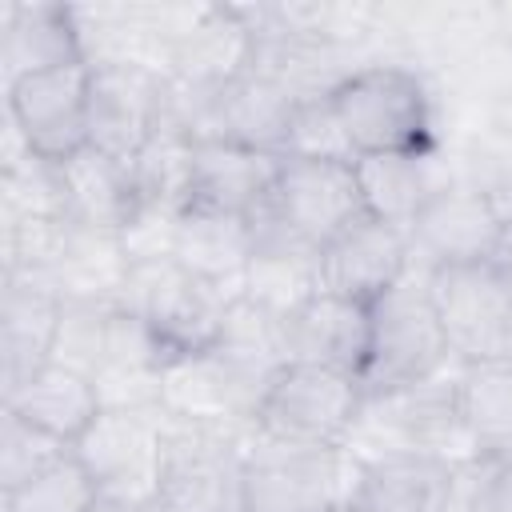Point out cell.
I'll list each match as a JSON object with an SVG mask.
<instances>
[{
  "label": "cell",
  "mask_w": 512,
  "mask_h": 512,
  "mask_svg": "<svg viewBox=\"0 0 512 512\" xmlns=\"http://www.w3.org/2000/svg\"><path fill=\"white\" fill-rule=\"evenodd\" d=\"M496 472H492V508L496 512H512V456H492Z\"/></svg>",
  "instance_id": "38"
},
{
  "label": "cell",
  "mask_w": 512,
  "mask_h": 512,
  "mask_svg": "<svg viewBox=\"0 0 512 512\" xmlns=\"http://www.w3.org/2000/svg\"><path fill=\"white\" fill-rule=\"evenodd\" d=\"M60 296L36 276H0V392L52 360Z\"/></svg>",
  "instance_id": "22"
},
{
  "label": "cell",
  "mask_w": 512,
  "mask_h": 512,
  "mask_svg": "<svg viewBox=\"0 0 512 512\" xmlns=\"http://www.w3.org/2000/svg\"><path fill=\"white\" fill-rule=\"evenodd\" d=\"M88 512H140L136 504H128V500H116V496H104V492H96V500H92V508Z\"/></svg>",
  "instance_id": "40"
},
{
  "label": "cell",
  "mask_w": 512,
  "mask_h": 512,
  "mask_svg": "<svg viewBox=\"0 0 512 512\" xmlns=\"http://www.w3.org/2000/svg\"><path fill=\"white\" fill-rule=\"evenodd\" d=\"M332 104L360 156L428 152L440 148L436 100L424 72L408 64H364L336 92Z\"/></svg>",
  "instance_id": "2"
},
{
  "label": "cell",
  "mask_w": 512,
  "mask_h": 512,
  "mask_svg": "<svg viewBox=\"0 0 512 512\" xmlns=\"http://www.w3.org/2000/svg\"><path fill=\"white\" fill-rule=\"evenodd\" d=\"M96 500V484L84 472V464L68 452L40 476H32L24 488L4 496V512H88Z\"/></svg>",
  "instance_id": "34"
},
{
  "label": "cell",
  "mask_w": 512,
  "mask_h": 512,
  "mask_svg": "<svg viewBox=\"0 0 512 512\" xmlns=\"http://www.w3.org/2000/svg\"><path fill=\"white\" fill-rule=\"evenodd\" d=\"M164 72L144 64H96L88 80V144L132 164L160 124Z\"/></svg>",
  "instance_id": "12"
},
{
  "label": "cell",
  "mask_w": 512,
  "mask_h": 512,
  "mask_svg": "<svg viewBox=\"0 0 512 512\" xmlns=\"http://www.w3.org/2000/svg\"><path fill=\"white\" fill-rule=\"evenodd\" d=\"M280 320H284L288 364H316V368L348 372L356 380L364 376L368 336H372L368 304L320 288Z\"/></svg>",
  "instance_id": "18"
},
{
  "label": "cell",
  "mask_w": 512,
  "mask_h": 512,
  "mask_svg": "<svg viewBox=\"0 0 512 512\" xmlns=\"http://www.w3.org/2000/svg\"><path fill=\"white\" fill-rule=\"evenodd\" d=\"M248 256H252V216L184 208L180 228H176V248H172L176 264L224 288L228 296H244Z\"/></svg>",
  "instance_id": "26"
},
{
  "label": "cell",
  "mask_w": 512,
  "mask_h": 512,
  "mask_svg": "<svg viewBox=\"0 0 512 512\" xmlns=\"http://www.w3.org/2000/svg\"><path fill=\"white\" fill-rule=\"evenodd\" d=\"M452 484V464L436 456H380L360 468L352 496L356 512H440Z\"/></svg>",
  "instance_id": "28"
},
{
  "label": "cell",
  "mask_w": 512,
  "mask_h": 512,
  "mask_svg": "<svg viewBox=\"0 0 512 512\" xmlns=\"http://www.w3.org/2000/svg\"><path fill=\"white\" fill-rule=\"evenodd\" d=\"M368 320H372V336H368V364L360 376L364 392H396L432 380L456 364L432 308L424 264L412 260V268L384 296L368 304Z\"/></svg>",
  "instance_id": "3"
},
{
  "label": "cell",
  "mask_w": 512,
  "mask_h": 512,
  "mask_svg": "<svg viewBox=\"0 0 512 512\" xmlns=\"http://www.w3.org/2000/svg\"><path fill=\"white\" fill-rule=\"evenodd\" d=\"M428 292L456 364L512 356V280L492 260L428 268Z\"/></svg>",
  "instance_id": "7"
},
{
  "label": "cell",
  "mask_w": 512,
  "mask_h": 512,
  "mask_svg": "<svg viewBox=\"0 0 512 512\" xmlns=\"http://www.w3.org/2000/svg\"><path fill=\"white\" fill-rule=\"evenodd\" d=\"M252 48L256 36L240 4H188V16L168 44L164 76L192 88H216L252 68Z\"/></svg>",
  "instance_id": "15"
},
{
  "label": "cell",
  "mask_w": 512,
  "mask_h": 512,
  "mask_svg": "<svg viewBox=\"0 0 512 512\" xmlns=\"http://www.w3.org/2000/svg\"><path fill=\"white\" fill-rule=\"evenodd\" d=\"M408 268H412L408 232L372 212L352 220L336 240L320 248L324 292H336L360 304H372L376 296H384Z\"/></svg>",
  "instance_id": "16"
},
{
  "label": "cell",
  "mask_w": 512,
  "mask_h": 512,
  "mask_svg": "<svg viewBox=\"0 0 512 512\" xmlns=\"http://www.w3.org/2000/svg\"><path fill=\"white\" fill-rule=\"evenodd\" d=\"M360 468L348 448L256 436L248 444V512H336L352 504Z\"/></svg>",
  "instance_id": "4"
},
{
  "label": "cell",
  "mask_w": 512,
  "mask_h": 512,
  "mask_svg": "<svg viewBox=\"0 0 512 512\" xmlns=\"http://www.w3.org/2000/svg\"><path fill=\"white\" fill-rule=\"evenodd\" d=\"M68 452H72L68 444L52 440L48 432L32 428L28 420H20L12 412H0V488H4V496L24 488L32 476L52 468Z\"/></svg>",
  "instance_id": "35"
},
{
  "label": "cell",
  "mask_w": 512,
  "mask_h": 512,
  "mask_svg": "<svg viewBox=\"0 0 512 512\" xmlns=\"http://www.w3.org/2000/svg\"><path fill=\"white\" fill-rule=\"evenodd\" d=\"M336 512H356V508H352V504H344V508H336Z\"/></svg>",
  "instance_id": "42"
},
{
  "label": "cell",
  "mask_w": 512,
  "mask_h": 512,
  "mask_svg": "<svg viewBox=\"0 0 512 512\" xmlns=\"http://www.w3.org/2000/svg\"><path fill=\"white\" fill-rule=\"evenodd\" d=\"M492 472H496L492 456H476V460L456 464L440 512H496L492 508Z\"/></svg>",
  "instance_id": "36"
},
{
  "label": "cell",
  "mask_w": 512,
  "mask_h": 512,
  "mask_svg": "<svg viewBox=\"0 0 512 512\" xmlns=\"http://www.w3.org/2000/svg\"><path fill=\"white\" fill-rule=\"evenodd\" d=\"M504 220L460 172L420 208L408 228L412 260L424 268H456V264H488L496 256Z\"/></svg>",
  "instance_id": "11"
},
{
  "label": "cell",
  "mask_w": 512,
  "mask_h": 512,
  "mask_svg": "<svg viewBox=\"0 0 512 512\" xmlns=\"http://www.w3.org/2000/svg\"><path fill=\"white\" fill-rule=\"evenodd\" d=\"M132 276V256L120 232L64 224V240L48 268V284L60 300H92V304H120Z\"/></svg>",
  "instance_id": "24"
},
{
  "label": "cell",
  "mask_w": 512,
  "mask_h": 512,
  "mask_svg": "<svg viewBox=\"0 0 512 512\" xmlns=\"http://www.w3.org/2000/svg\"><path fill=\"white\" fill-rule=\"evenodd\" d=\"M100 392L96 380L84 372H72L64 364H44L32 376H24L16 388L4 392V412L28 420L32 428L48 432L60 444H76L88 424L100 416Z\"/></svg>",
  "instance_id": "23"
},
{
  "label": "cell",
  "mask_w": 512,
  "mask_h": 512,
  "mask_svg": "<svg viewBox=\"0 0 512 512\" xmlns=\"http://www.w3.org/2000/svg\"><path fill=\"white\" fill-rule=\"evenodd\" d=\"M192 148H196V140L184 128L160 120L156 132L148 136V144L128 164L132 184H136V204L184 212L188 192H192Z\"/></svg>",
  "instance_id": "30"
},
{
  "label": "cell",
  "mask_w": 512,
  "mask_h": 512,
  "mask_svg": "<svg viewBox=\"0 0 512 512\" xmlns=\"http://www.w3.org/2000/svg\"><path fill=\"white\" fill-rule=\"evenodd\" d=\"M452 152H456V172L476 192H484V200L508 224L512 220V136L480 128L468 140H460Z\"/></svg>",
  "instance_id": "32"
},
{
  "label": "cell",
  "mask_w": 512,
  "mask_h": 512,
  "mask_svg": "<svg viewBox=\"0 0 512 512\" xmlns=\"http://www.w3.org/2000/svg\"><path fill=\"white\" fill-rule=\"evenodd\" d=\"M324 288L320 280V248L292 232L272 204L252 216V256L244 268V296L276 316L296 312L308 296Z\"/></svg>",
  "instance_id": "17"
},
{
  "label": "cell",
  "mask_w": 512,
  "mask_h": 512,
  "mask_svg": "<svg viewBox=\"0 0 512 512\" xmlns=\"http://www.w3.org/2000/svg\"><path fill=\"white\" fill-rule=\"evenodd\" d=\"M268 204L292 232H300L316 248H324L352 220L364 216L356 164H336V160L280 156V176Z\"/></svg>",
  "instance_id": "13"
},
{
  "label": "cell",
  "mask_w": 512,
  "mask_h": 512,
  "mask_svg": "<svg viewBox=\"0 0 512 512\" xmlns=\"http://www.w3.org/2000/svg\"><path fill=\"white\" fill-rule=\"evenodd\" d=\"M456 396L480 456H508L512 452V356L488 360V364H460Z\"/></svg>",
  "instance_id": "29"
},
{
  "label": "cell",
  "mask_w": 512,
  "mask_h": 512,
  "mask_svg": "<svg viewBox=\"0 0 512 512\" xmlns=\"http://www.w3.org/2000/svg\"><path fill=\"white\" fill-rule=\"evenodd\" d=\"M484 128L500 132V136H512V84L500 88L488 104H484Z\"/></svg>",
  "instance_id": "37"
},
{
  "label": "cell",
  "mask_w": 512,
  "mask_h": 512,
  "mask_svg": "<svg viewBox=\"0 0 512 512\" xmlns=\"http://www.w3.org/2000/svg\"><path fill=\"white\" fill-rule=\"evenodd\" d=\"M120 304H92V300H60V324H56V344H52V364H64L72 372H84L96 380L104 352H108V332H112V312Z\"/></svg>",
  "instance_id": "31"
},
{
  "label": "cell",
  "mask_w": 512,
  "mask_h": 512,
  "mask_svg": "<svg viewBox=\"0 0 512 512\" xmlns=\"http://www.w3.org/2000/svg\"><path fill=\"white\" fill-rule=\"evenodd\" d=\"M276 176H280V156L272 152L232 144V140H196L188 208L256 216L272 200Z\"/></svg>",
  "instance_id": "19"
},
{
  "label": "cell",
  "mask_w": 512,
  "mask_h": 512,
  "mask_svg": "<svg viewBox=\"0 0 512 512\" xmlns=\"http://www.w3.org/2000/svg\"><path fill=\"white\" fill-rule=\"evenodd\" d=\"M212 424L164 416V480L160 496L184 512H248V444Z\"/></svg>",
  "instance_id": "5"
},
{
  "label": "cell",
  "mask_w": 512,
  "mask_h": 512,
  "mask_svg": "<svg viewBox=\"0 0 512 512\" xmlns=\"http://www.w3.org/2000/svg\"><path fill=\"white\" fill-rule=\"evenodd\" d=\"M492 264L512 280V220L504 224V232H500V244H496V256H492Z\"/></svg>",
  "instance_id": "39"
},
{
  "label": "cell",
  "mask_w": 512,
  "mask_h": 512,
  "mask_svg": "<svg viewBox=\"0 0 512 512\" xmlns=\"http://www.w3.org/2000/svg\"><path fill=\"white\" fill-rule=\"evenodd\" d=\"M232 300L236 296L200 280L184 264L152 260V264H132L120 304L148 324V332L160 340V348L168 356H176V352L212 348Z\"/></svg>",
  "instance_id": "8"
},
{
  "label": "cell",
  "mask_w": 512,
  "mask_h": 512,
  "mask_svg": "<svg viewBox=\"0 0 512 512\" xmlns=\"http://www.w3.org/2000/svg\"><path fill=\"white\" fill-rule=\"evenodd\" d=\"M256 400L228 372V364L204 352H176L160 368V412L184 424H212L240 436H256Z\"/></svg>",
  "instance_id": "14"
},
{
  "label": "cell",
  "mask_w": 512,
  "mask_h": 512,
  "mask_svg": "<svg viewBox=\"0 0 512 512\" xmlns=\"http://www.w3.org/2000/svg\"><path fill=\"white\" fill-rule=\"evenodd\" d=\"M0 64L4 88L36 72L84 64L72 4L8 0L0 12Z\"/></svg>",
  "instance_id": "21"
},
{
  "label": "cell",
  "mask_w": 512,
  "mask_h": 512,
  "mask_svg": "<svg viewBox=\"0 0 512 512\" xmlns=\"http://www.w3.org/2000/svg\"><path fill=\"white\" fill-rule=\"evenodd\" d=\"M292 160H336V164H356V148L348 140V128L332 104V96L320 100H300L288 120L284 152Z\"/></svg>",
  "instance_id": "33"
},
{
  "label": "cell",
  "mask_w": 512,
  "mask_h": 512,
  "mask_svg": "<svg viewBox=\"0 0 512 512\" xmlns=\"http://www.w3.org/2000/svg\"><path fill=\"white\" fill-rule=\"evenodd\" d=\"M72 456L92 476L96 492L136 508L160 496L164 480V412L160 408H100Z\"/></svg>",
  "instance_id": "9"
},
{
  "label": "cell",
  "mask_w": 512,
  "mask_h": 512,
  "mask_svg": "<svg viewBox=\"0 0 512 512\" xmlns=\"http://www.w3.org/2000/svg\"><path fill=\"white\" fill-rule=\"evenodd\" d=\"M212 352L228 364V372L252 392V400L260 404L268 384L280 376V368L288 364V348H284V320L260 304H252L248 296H236L216 340ZM260 412V408H256Z\"/></svg>",
  "instance_id": "27"
},
{
  "label": "cell",
  "mask_w": 512,
  "mask_h": 512,
  "mask_svg": "<svg viewBox=\"0 0 512 512\" xmlns=\"http://www.w3.org/2000/svg\"><path fill=\"white\" fill-rule=\"evenodd\" d=\"M64 180V220L80 228L120 232L136 212V184L132 168L100 148H80L60 160Z\"/></svg>",
  "instance_id": "25"
},
{
  "label": "cell",
  "mask_w": 512,
  "mask_h": 512,
  "mask_svg": "<svg viewBox=\"0 0 512 512\" xmlns=\"http://www.w3.org/2000/svg\"><path fill=\"white\" fill-rule=\"evenodd\" d=\"M88 80V64H68L4 88V112L28 152L44 160H68L72 152L88 148Z\"/></svg>",
  "instance_id": "10"
},
{
  "label": "cell",
  "mask_w": 512,
  "mask_h": 512,
  "mask_svg": "<svg viewBox=\"0 0 512 512\" xmlns=\"http://www.w3.org/2000/svg\"><path fill=\"white\" fill-rule=\"evenodd\" d=\"M360 404L364 384L356 376L316 364H284L260 400L256 436L304 448H344Z\"/></svg>",
  "instance_id": "6"
},
{
  "label": "cell",
  "mask_w": 512,
  "mask_h": 512,
  "mask_svg": "<svg viewBox=\"0 0 512 512\" xmlns=\"http://www.w3.org/2000/svg\"><path fill=\"white\" fill-rule=\"evenodd\" d=\"M140 512H184V508H180V504H172V500H164V496H156V500H152V504H144Z\"/></svg>",
  "instance_id": "41"
},
{
  "label": "cell",
  "mask_w": 512,
  "mask_h": 512,
  "mask_svg": "<svg viewBox=\"0 0 512 512\" xmlns=\"http://www.w3.org/2000/svg\"><path fill=\"white\" fill-rule=\"evenodd\" d=\"M456 372H448L396 388V392H364L360 416L348 432V452L368 464L380 456H436L444 464H464L476 460L480 448L460 416V396H456Z\"/></svg>",
  "instance_id": "1"
},
{
  "label": "cell",
  "mask_w": 512,
  "mask_h": 512,
  "mask_svg": "<svg viewBox=\"0 0 512 512\" xmlns=\"http://www.w3.org/2000/svg\"><path fill=\"white\" fill-rule=\"evenodd\" d=\"M452 176H456V152L444 144L428 148V152H388V156L356 160L364 212H372L404 232Z\"/></svg>",
  "instance_id": "20"
}]
</instances>
